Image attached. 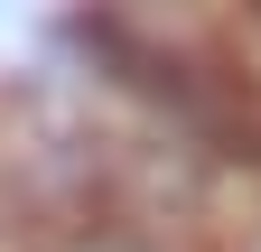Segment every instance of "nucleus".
I'll return each mask as SVG.
<instances>
[{"mask_svg": "<svg viewBox=\"0 0 261 252\" xmlns=\"http://www.w3.org/2000/svg\"><path fill=\"white\" fill-rule=\"evenodd\" d=\"M56 252H149L140 234H121V224H84L75 243H56Z\"/></svg>", "mask_w": 261, "mask_h": 252, "instance_id": "obj_1", "label": "nucleus"}]
</instances>
